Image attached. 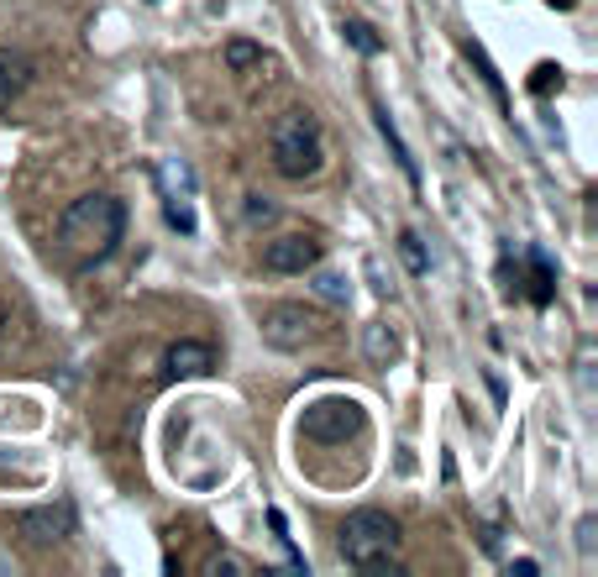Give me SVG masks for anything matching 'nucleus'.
<instances>
[{
	"label": "nucleus",
	"instance_id": "nucleus-14",
	"mask_svg": "<svg viewBox=\"0 0 598 577\" xmlns=\"http://www.w3.org/2000/svg\"><path fill=\"white\" fill-rule=\"evenodd\" d=\"M315 294L331 299V304H347V299H352V284H347L342 273H315Z\"/></svg>",
	"mask_w": 598,
	"mask_h": 577
},
{
	"label": "nucleus",
	"instance_id": "nucleus-19",
	"mask_svg": "<svg viewBox=\"0 0 598 577\" xmlns=\"http://www.w3.org/2000/svg\"><path fill=\"white\" fill-rule=\"evenodd\" d=\"M578 546H583V551H594V519H583V525H578Z\"/></svg>",
	"mask_w": 598,
	"mask_h": 577
},
{
	"label": "nucleus",
	"instance_id": "nucleus-17",
	"mask_svg": "<svg viewBox=\"0 0 598 577\" xmlns=\"http://www.w3.org/2000/svg\"><path fill=\"white\" fill-rule=\"evenodd\" d=\"M16 90H21V79H16V74H11V63L0 58V111H5L11 100H16Z\"/></svg>",
	"mask_w": 598,
	"mask_h": 577
},
{
	"label": "nucleus",
	"instance_id": "nucleus-2",
	"mask_svg": "<svg viewBox=\"0 0 598 577\" xmlns=\"http://www.w3.org/2000/svg\"><path fill=\"white\" fill-rule=\"evenodd\" d=\"M394 551H399V519L383 510H352L342 525V557L358 573H394Z\"/></svg>",
	"mask_w": 598,
	"mask_h": 577
},
{
	"label": "nucleus",
	"instance_id": "nucleus-21",
	"mask_svg": "<svg viewBox=\"0 0 598 577\" xmlns=\"http://www.w3.org/2000/svg\"><path fill=\"white\" fill-rule=\"evenodd\" d=\"M551 5H562V11H572V5H578V0H551Z\"/></svg>",
	"mask_w": 598,
	"mask_h": 577
},
{
	"label": "nucleus",
	"instance_id": "nucleus-18",
	"mask_svg": "<svg viewBox=\"0 0 598 577\" xmlns=\"http://www.w3.org/2000/svg\"><path fill=\"white\" fill-rule=\"evenodd\" d=\"M247 221L257 226V221H273V205L263 200V194H247Z\"/></svg>",
	"mask_w": 598,
	"mask_h": 577
},
{
	"label": "nucleus",
	"instance_id": "nucleus-11",
	"mask_svg": "<svg viewBox=\"0 0 598 577\" xmlns=\"http://www.w3.org/2000/svg\"><path fill=\"white\" fill-rule=\"evenodd\" d=\"M373 115H378V131H383V142H389V153L399 158V169L410 173V178H420V169H415V158H410V147H405V137L394 131V121H389V111L383 106H373Z\"/></svg>",
	"mask_w": 598,
	"mask_h": 577
},
{
	"label": "nucleus",
	"instance_id": "nucleus-10",
	"mask_svg": "<svg viewBox=\"0 0 598 577\" xmlns=\"http://www.w3.org/2000/svg\"><path fill=\"white\" fill-rule=\"evenodd\" d=\"M362 346H367V362H373V368H389V362H394V352H399V342H394V331H389L383 320H373V326H367V336H362Z\"/></svg>",
	"mask_w": 598,
	"mask_h": 577
},
{
	"label": "nucleus",
	"instance_id": "nucleus-13",
	"mask_svg": "<svg viewBox=\"0 0 598 577\" xmlns=\"http://www.w3.org/2000/svg\"><path fill=\"white\" fill-rule=\"evenodd\" d=\"M342 32H347V43H352L358 53H367V58L378 53V32H373L362 16H347V27H342Z\"/></svg>",
	"mask_w": 598,
	"mask_h": 577
},
{
	"label": "nucleus",
	"instance_id": "nucleus-7",
	"mask_svg": "<svg viewBox=\"0 0 598 577\" xmlns=\"http://www.w3.org/2000/svg\"><path fill=\"white\" fill-rule=\"evenodd\" d=\"M158 178H163V210H169V226L189 236V231H194V210H189V194H194V173H189V163L169 158V163L158 169Z\"/></svg>",
	"mask_w": 598,
	"mask_h": 577
},
{
	"label": "nucleus",
	"instance_id": "nucleus-16",
	"mask_svg": "<svg viewBox=\"0 0 598 577\" xmlns=\"http://www.w3.org/2000/svg\"><path fill=\"white\" fill-rule=\"evenodd\" d=\"M531 268H536V273H531V299L546 304V299H551V268H546V257H540V252H531Z\"/></svg>",
	"mask_w": 598,
	"mask_h": 577
},
{
	"label": "nucleus",
	"instance_id": "nucleus-6",
	"mask_svg": "<svg viewBox=\"0 0 598 577\" xmlns=\"http://www.w3.org/2000/svg\"><path fill=\"white\" fill-rule=\"evenodd\" d=\"M320 252H326V241L315 231H284L263 247V268L268 273H310L320 263Z\"/></svg>",
	"mask_w": 598,
	"mask_h": 577
},
{
	"label": "nucleus",
	"instance_id": "nucleus-12",
	"mask_svg": "<svg viewBox=\"0 0 598 577\" xmlns=\"http://www.w3.org/2000/svg\"><path fill=\"white\" fill-rule=\"evenodd\" d=\"M257 63H263V48H257V43H247V37H232V43H226V68H232V74H247V68H257Z\"/></svg>",
	"mask_w": 598,
	"mask_h": 577
},
{
	"label": "nucleus",
	"instance_id": "nucleus-20",
	"mask_svg": "<svg viewBox=\"0 0 598 577\" xmlns=\"http://www.w3.org/2000/svg\"><path fill=\"white\" fill-rule=\"evenodd\" d=\"M509 573H515V577H536L540 567H536V562H531V557H520V562H515V567H509Z\"/></svg>",
	"mask_w": 598,
	"mask_h": 577
},
{
	"label": "nucleus",
	"instance_id": "nucleus-22",
	"mask_svg": "<svg viewBox=\"0 0 598 577\" xmlns=\"http://www.w3.org/2000/svg\"><path fill=\"white\" fill-rule=\"evenodd\" d=\"M0 326H5V304H0Z\"/></svg>",
	"mask_w": 598,
	"mask_h": 577
},
{
	"label": "nucleus",
	"instance_id": "nucleus-15",
	"mask_svg": "<svg viewBox=\"0 0 598 577\" xmlns=\"http://www.w3.org/2000/svg\"><path fill=\"white\" fill-rule=\"evenodd\" d=\"M399 257H405V268H410V273H425V268H430V257H425V247H420L415 231H405V236H399Z\"/></svg>",
	"mask_w": 598,
	"mask_h": 577
},
{
	"label": "nucleus",
	"instance_id": "nucleus-4",
	"mask_svg": "<svg viewBox=\"0 0 598 577\" xmlns=\"http://www.w3.org/2000/svg\"><path fill=\"white\" fill-rule=\"evenodd\" d=\"M299 431H304L310 441H326V447H336V441H347V436H358V431H362V404L347 399V394L304 404V415H299Z\"/></svg>",
	"mask_w": 598,
	"mask_h": 577
},
{
	"label": "nucleus",
	"instance_id": "nucleus-8",
	"mask_svg": "<svg viewBox=\"0 0 598 577\" xmlns=\"http://www.w3.org/2000/svg\"><path fill=\"white\" fill-rule=\"evenodd\" d=\"M68 530H74V510L68 504H37V510L16 515V535H27L32 546H53Z\"/></svg>",
	"mask_w": 598,
	"mask_h": 577
},
{
	"label": "nucleus",
	"instance_id": "nucleus-3",
	"mask_svg": "<svg viewBox=\"0 0 598 577\" xmlns=\"http://www.w3.org/2000/svg\"><path fill=\"white\" fill-rule=\"evenodd\" d=\"M268 153H273V169L284 173V178H310V173H320V163H326L320 121H315L310 111H284L279 121H273Z\"/></svg>",
	"mask_w": 598,
	"mask_h": 577
},
{
	"label": "nucleus",
	"instance_id": "nucleus-1",
	"mask_svg": "<svg viewBox=\"0 0 598 577\" xmlns=\"http://www.w3.org/2000/svg\"><path fill=\"white\" fill-rule=\"evenodd\" d=\"M121 236H126V205L116 194H84L63 210L59 252L68 257V268H95L121 247Z\"/></svg>",
	"mask_w": 598,
	"mask_h": 577
},
{
	"label": "nucleus",
	"instance_id": "nucleus-9",
	"mask_svg": "<svg viewBox=\"0 0 598 577\" xmlns=\"http://www.w3.org/2000/svg\"><path fill=\"white\" fill-rule=\"evenodd\" d=\"M216 368V352L205 342H174L163 352V373L169 378H200V373H210Z\"/></svg>",
	"mask_w": 598,
	"mask_h": 577
},
{
	"label": "nucleus",
	"instance_id": "nucleus-5",
	"mask_svg": "<svg viewBox=\"0 0 598 577\" xmlns=\"http://www.w3.org/2000/svg\"><path fill=\"white\" fill-rule=\"evenodd\" d=\"M320 331H326V320L315 310H304V304H273L263 315V342L279 346V352H299L304 342H315Z\"/></svg>",
	"mask_w": 598,
	"mask_h": 577
}]
</instances>
